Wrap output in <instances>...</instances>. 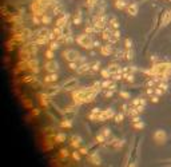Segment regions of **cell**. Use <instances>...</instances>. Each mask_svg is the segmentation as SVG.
<instances>
[{
	"label": "cell",
	"instance_id": "cell-34",
	"mask_svg": "<svg viewBox=\"0 0 171 167\" xmlns=\"http://www.w3.org/2000/svg\"><path fill=\"white\" fill-rule=\"evenodd\" d=\"M134 128H136V130H142V128H144V123H143L142 120L135 122V123H134Z\"/></svg>",
	"mask_w": 171,
	"mask_h": 167
},
{
	"label": "cell",
	"instance_id": "cell-47",
	"mask_svg": "<svg viewBox=\"0 0 171 167\" xmlns=\"http://www.w3.org/2000/svg\"><path fill=\"white\" fill-rule=\"evenodd\" d=\"M39 114H40V111L37 110V108H34V110L31 111V115H32V116H37Z\"/></svg>",
	"mask_w": 171,
	"mask_h": 167
},
{
	"label": "cell",
	"instance_id": "cell-1",
	"mask_svg": "<svg viewBox=\"0 0 171 167\" xmlns=\"http://www.w3.org/2000/svg\"><path fill=\"white\" fill-rule=\"evenodd\" d=\"M151 71L154 75H156V74H167V75H170L171 63H155L151 67Z\"/></svg>",
	"mask_w": 171,
	"mask_h": 167
},
{
	"label": "cell",
	"instance_id": "cell-43",
	"mask_svg": "<svg viewBox=\"0 0 171 167\" xmlns=\"http://www.w3.org/2000/svg\"><path fill=\"white\" fill-rule=\"evenodd\" d=\"M80 146V142H77V140H71V147L72 148H79Z\"/></svg>",
	"mask_w": 171,
	"mask_h": 167
},
{
	"label": "cell",
	"instance_id": "cell-28",
	"mask_svg": "<svg viewBox=\"0 0 171 167\" xmlns=\"http://www.w3.org/2000/svg\"><path fill=\"white\" fill-rule=\"evenodd\" d=\"M72 23H74L75 26H77V24H80V23H82V15H80L79 12H77V14L74 16V19H72Z\"/></svg>",
	"mask_w": 171,
	"mask_h": 167
},
{
	"label": "cell",
	"instance_id": "cell-7",
	"mask_svg": "<svg viewBox=\"0 0 171 167\" xmlns=\"http://www.w3.org/2000/svg\"><path fill=\"white\" fill-rule=\"evenodd\" d=\"M166 139H167V135H166V132L163 131V130H156L154 134V140L156 143H164Z\"/></svg>",
	"mask_w": 171,
	"mask_h": 167
},
{
	"label": "cell",
	"instance_id": "cell-3",
	"mask_svg": "<svg viewBox=\"0 0 171 167\" xmlns=\"http://www.w3.org/2000/svg\"><path fill=\"white\" fill-rule=\"evenodd\" d=\"M61 56H63L68 63H71V62H76V60L79 59L80 55H79V52L75 51V50L67 48V50H64V51L61 52Z\"/></svg>",
	"mask_w": 171,
	"mask_h": 167
},
{
	"label": "cell",
	"instance_id": "cell-6",
	"mask_svg": "<svg viewBox=\"0 0 171 167\" xmlns=\"http://www.w3.org/2000/svg\"><path fill=\"white\" fill-rule=\"evenodd\" d=\"M44 70L47 71V72H56V71L59 70V64H58V62H55L53 59L48 60V62L44 64Z\"/></svg>",
	"mask_w": 171,
	"mask_h": 167
},
{
	"label": "cell",
	"instance_id": "cell-36",
	"mask_svg": "<svg viewBox=\"0 0 171 167\" xmlns=\"http://www.w3.org/2000/svg\"><path fill=\"white\" fill-rule=\"evenodd\" d=\"M96 142H98V143H106L107 142V138L104 136L103 134H100V135H98V136H96Z\"/></svg>",
	"mask_w": 171,
	"mask_h": 167
},
{
	"label": "cell",
	"instance_id": "cell-31",
	"mask_svg": "<svg viewBox=\"0 0 171 167\" xmlns=\"http://www.w3.org/2000/svg\"><path fill=\"white\" fill-rule=\"evenodd\" d=\"M144 104H146V100L139 99V98H138V99H134V102H132V106H135V107H136V106H144Z\"/></svg>",
	"mask_w": 171,
	"mask_h": 167
},
{
	"label": "cell",
	"instance_id": "cell-35",
	"mask_svg": "<svg viewBox=\"0 0 171 167\" xmlns=\"http://www.w3.org/2000/svg\"><path fill=\"white\" fill-rule=\"evenodd\" d=\"M102 76H103L104 79H110V78H112L111 72H110V71L107 70V68H106V70H103V71H102Z\"/></svg>",
	"mask_w": 171,
	"mask_h": 167
},
{
	"label": "cell",
	"instance_id": "cell-18",
	"mask_svg": "<svg viewBox=\"0 0 171 167\" xmlns=\"http://www.w3.org/2000/svg\"><path fill=\"white\" fill-rule=\"evenodd\" d=\"M90 162L92 164H100L102 163V159H100V156H99V154L98 152H94L92 155L90 156Z\"/></svg>",
	"mask_w": 171,
	"mask_h": 167
},
{
	"label": "cell",
	"instance_id": "cell-8",
	"mask_svg": "<svg viewBox=\"0 0 171 167\" xmlns=\"http://www.w3.org/2000/svg\"><path fill=\"white\" fill-rule=\"evenodd\" d=\"M126 11H127L128 15H131V16H135V15L138 14V11H139V7H138V4H136V3H131V4H128V6H127Z\"/></svg>",
	"mask_w": 171,
	"mask_h": 167
},
{
	"label": "cell",
	"instance_id": "cell-40",
	"mask_svg": "<svg viewBox=\"0 0 171 167\" xmlns=\"http://www.w3.org/2000/svg\"><path fill=\"white\" fill-rule=\"evenodd\" d=\"M68 155H69L68 150H67V148H61V150H60V156H61V158H67Z\"/></svg>",
	"mask_w": 171,
	"mask_h": 167
},
{
	"label": "cell",
	"instance_id": "cell-53",
	"mask_svg": "<svg viewBox=\"0 0 171 167\" xmlns=\"http://www.w3.org/2000/svg\"><path fill=\"white\" fill-rule=\"evenodd\" d=\"M94 47H102V46H100V43H99L98 40H94Z\"/></svg>",
	"mask_w": 171,
	"mask_h": 167
},
{
	"label": "cell",
	"instance_id": "cell-49",
	"mask_svg": "<svg viewBox=\"0 0 171 167\" xmlns=\"http://www.w3.org/2000/svg\"><path fill=\"white\" fill-rule=\"evenodd\" d=\"M79 152L82 154V155H86V154L88 152V150H87V148H84V147H82V148H79Z\"/></svg>",
	"mask_w": 171,
	"mask_h": 167
},
{
	"label": "cell",
	"instance_id": "cell-44",
	"mask_svg": "<svg viewBox=\"0 0 171 167\" xmlns=\"http://www.w3.org/2000/svg\"><path fill=\"white\" fill-rule=\"evenodd\" d=\"M115 91H112V90H107L106 92H104V98H111L112 95H114Z\"/></svg>",
	"mask_w": 171,
	"mask_h": 167
},
{
	"label": "cell",
	"instance_id": "cell-21",
	"mask_svg": "<svg viewBox=\"0 0 171 167\" xmlns=\"http://www.w3.org/2000/svg\"><path fill=\"white\" fill-rule=\"evenodd\" d=\"M60 127H63V128H71V127H72L71 119H66V118H64L63 120L60 122Z\"/></svg>",
	"mask_w": 171,
	"mask_h": 167
},
{
	"label": "cell",
	"instance_id": "cell-46",
	"mask_svg": "<svg viewBox=\"0 0 171 167\" xmlns=\"http://www.w3.org/2000/svg\"><path fill=\"white\" fill-rule=\"evenodd\" d=\"M163 92H164V91H163L162 88H159V87H158V88L155 90V94H156L158 96H162V95H163Z\"/></svg>",
	"mask_w": 171,
	"mask_h": 167
},
{
	"label": "cell",
	"instance_id": "cell-52",
	"mask_svg": "<svg viewBox=\"0 0 171 167\" xmlns=\"http://www.w3.org/2000/svg\"><path fill=\"white\" fill-rule=\"evenodd\" d=\"M140 120V118H138V116H132V123H135V122H139Z\"/></svg>",
	"mask_w": 171,
	"mask_h": 167
},
{
	"label": "cell",
	"instance_id": "cell-27",
	"mask_svg": "<svg viewBox=\"0 0 171 167\" xmlns=\"http://www.w3.org/2000/svg\"><path fill=\"white\" fill-rule=\"evenodd\" d=\"M98 1L99 0H87V3L86 4H87V7L90 9H92V8H95V7L98 6Z\"/></svg>",
	"mask_w": 171,
	"mask_h": 167
},
{
	"label": "cell",
	"instance_id": "cell-51",
	"mask_svg": "<svg viewBox=\"0 0 171 167\" xmlns=\"http://www.w3.org/2000/svg\"><path fill=\"white\" fill-rule=\"evenodd\" d=\"M1 15H3V16H7V15H8L7 8H5V7H1Z\"/></svg>",
	"mask_w": 171,
	"mask_h": 167
},
{
	"label": "cell",
	"instance_id": "cell-26",
	"mask_svg": "<svg viewBox=\"0 0 171 167\" xmlns=\"http://www.w3.org/2000/svg\"><path fill=\"white\" fill-rule=\"evenodd\" d=\"M40 18H42V24H50L51 20H52V18H51L50 15H47V14H44L43 16H40Z\"/></svg>",
	"mask_w": 171,
	"mask_h": 167
},
{
	"label": "cell",
	"instance_id": "cell-48",
	"mask_svg": "<svg viewBox=\"0 0 171 167\" xmlns=\"http://www.w3.org/2000/svg\"><path fill=\"white\" fill-rule=\"evenodd\" d=\"M120 96H122V98H124V99H128V98H130V94H128V92L122 91V92H120Z\"/></svg>",
	"mask_w": 171,
	"mask_h": 167
},
{
	"label": "cell",
	"instance_id": "cell-20",
	"mask_svg": "<svg viewBox=\"0 0 171 167\" xmlns=\"http://www.w3.org/2000/svg\"><path fill=\"white\" fill-rule=\"evenodd\" d=\"M110 27L112 28V30H119V20L116 19V18H111V20H110Z\"/></svg>",
	"mask_w": 171,
	"mask_h": 167
},
{
	"label": "cell",
	"instance_id": "cell-23",
	"mask_svg": "<svg viewBox=\"0 0 171 167\" xmlns=\"http://www.w3.org/2000/svg\"><path fill=\"white\" fill-rule=\"evenodd\" d=\"M64 140H66V134H63V132H58V134L55 135V142L56 143H63Z\"/></svg>",
	"mask_w": 171,
	"mask_h": 167
},
{
	"label": "cell",
	"instance_id": "cell-37",
	"mask_svg": "<svg viewBox=\"0 0 171 167\" xmlns=\"http://www.w3.org/2000/svg\"><path fill=\"white\" fill-rule=\"evenodd\" d=\"M124 46H126V50L132 48V40H131V39H126V40H124Z\"/></svg>",
	"mask_w": 171,
	"mask_h": 167
},
{
	"label": "cell",
	"instance_id": "cell-33",
	"mask_svg": "<svg viewBox=\"0 0 171 167\" xmlns=\"http://www.w3.org/2000/svg\"><path fill=\"white\" fill-rule=\"evenodd\" d=\"M53 56H55V54H53V50H47L45 51V58H47L48 60H51V59H53Z\"/></svg>",
	"mask_w": 171,
	"mask_h": 167
},
{
	"label": "cell",
	"instance_id": "cell-19",
	"mask_svg": "<svg viewBox=\"0 0 171 167\" xmlns=\"http://www.w3.org/2000/svg\"><path fill=\"white\" fill-rule=\"evenodd\" d=\"M128 4L126 3V0H115V7L118 9H126Z\"/></svg>",
	"mask_w": 171,
	"mask_h": 167
},
{
	"label": "cell",
	"instance_id": "cell-15",
	"mask_svg": "<svg viewBox=\"0 0 171 167\" xmlns=\"http://www.w3.org/2000/svg\"><path fill=\"white\" fill-rule=\"evenodd\" d=\"M107 70L111 72V75H114V74H118V72H122V68H120V66L116 64V63H112V64H110L108 67H107Z\"/></svg>",
	"mask_w": 171,
	"mask_h": 167
},
{
	"label": "cell",
	"instance_id": "cell-25",
	"mask_svg": "<svg viewBox=\"0 0 171 167\" xmlns=\"http://www.w3.org/2000/svg\"><path fill=\"white\" fill-rule=\"evenodd\" d=\"M124 59H127V60H132L134 59V51H132V48L126 50V51H124Z\"/></svg>",
	"mask_w": 171,
	"mask_h": 167
},
{
	"label": "cell",
	"instance_id": "cell-50",
	"mask_svg": "<svg viewBox=\"0 0 171 167\" xmlns=\"http://www.w3.org/2000/svg\"><path fill=\"white\" fill-rule=\"evenodd\" d=\"M134 107H135V106H134ZM136 110H138L139 114L143 112V111H144V106H136Z\"/></svg>",
	"mask_w": 171,
	"mask_h": 167
},
{
	"label": "cell",
	"instance_id": "cell-5",
	"mask_svg": "<svg viewBox=\"0 0 171 167\" xmlns=\"http://www.w3.org/2000/svg\"><path fill=\"white\" fill-rule=\"evenodd\" d=\"M51 34V31L48 30L47 27H43V28H39V30H36V31H34V35H32V38H31V40L34 42L35 39H37V38H44V36H48Z\"/></svg>",
	"mask_w": 171,
	"mask_h": 167
},
{
	"label": "cell",
	"instance_id": "cell-16",
	"mask_svg": "<svg viewBox=\"0 0 171 167\" xmlns=\"http://www.w3.org/2000/svg\"><path fill=\"white\" fill-rule=\"evenodd\" d=\"M119 38H120V31L119 30H114V31H112L111 38H110V40H108V43H111V44L116 43V42L119 40Z\"/></svg>",
	"mask_w": 171,
	"mask_h": 167
},
{
	"label": "cell",
	"instance_id": "cell-22",
	"mask_svg": "<svg viewBox=\"0 0 171 167\" xmlns=\"http://www.w3.org/2000/svg\"><path fill=\"white\" fill-rule=\"evenodd\" d=\"M52 32L55 34L56 39L61 38V36L64 35V31H63V28H61V27H55V28H53V30H52Z\"/></svg>",
	"mask_w": 171,
	"mask_h": 167
},
{
	"label": "cell",
	"instance_id": "cell-32",
	"mask_svg": "<svg viewBox=\"0 0 171 167\" xmlns=\"http://www.w3.org/2000/svg\"><path fill=\"white\" fill-rule=\"evenodd\" d=\"M111 84H112V82L110 80V79H104V82H102V88L107 90L110 86H111Z\"/></svg>",
	"mask_w": 171,
	"mask_h": 167
},
{
	"label": "cell",
	"instance_id": "cell-2",
	"mask_svg": "<svg viewBox=\"0 0 171 167\" xmlns=\"http://www.w3.org/2000/svg\"><path fill=\"white\" fill-rule=\"evenodd\" d=\"M76 43L79 44L80 47H83V48H92L94 47V40L92 38H91V35H88V34H83V35H79L76 38Z\"/></svg>",
	"mask_w": 171,
	"mask_h": 167
},
{
	"label": "cell",
	"instance_id": "cell-12",
	"mask_svg": "<svg viewBox=\"0 0 171 167\" xmlns=\"http://www.w3.org/2000/svg\"><path fill=\"white\" fill-rule=\"evenodd\" d=\"M88 70H91V64H90V63L86 62V63H82V64H80L79 67H77L76 72L80 74V75H83V74H86Z\"/></svg>",
	"mask_w": 171,
	"mask_h": 167
},
{
	"label": "cell",
	"instance_id": "cell-29",
	"mask_svg": "<svg viewBox=\"0 0 171 167\" xmlns=\"http://www.w3.org/2000/svg\"><path fill=\"white\" fill-rule=\"evenodd\" d=\"M59 46H60V43H59L58 40H51L50 42V48L53 50V51H56V50L59 48Z\"/></svg>",
	"mask_w": 171,
	"mask_h": 167
},
{
	"label": "cell",
	"instance_id": "cell-13",
	"mask_svg": "<svg viewBox=\"0 0 171 167\" xmlns=\"http://www.w3.org/2000/svg\"><path fill=\"white\" fill-rule=\"evenodd\" d=\"M170 23H171V11H164V14L162 15V26L166 27Z\"/></svg>",
	"mask_w": 171,
	"mask_h": 167
},
{
	"label": "cell",
	"instance_id": "cell-11",
	"mask_svg": "<svg viewBox=\"0 0 171 167\" xmlns=\"http://www.w3.org/2000/svg\"><path fill=\"white\" fill-rule=\"evenodd\" d=\"M76 83H77L76 79H75V78H71V79H68L67 82H64V83H63V87H64V90H72V88H75Z\"/></svg>",
	"mask_w": 171,
	"mask_h": 167
},
{
	"label": "cell",
	"instance_id": "cell-38",
	"mask_svg": "<svg viewBox=\"0 0 171 167\" xmlns=\"http://www.w3.org/2000/svg\"><path fill=\"white\" fill-rule=\"evenodd\" d=\"M99 66H100V62L92 63V64H91V71H94V72H95V71H98L99 70Z\"/></svg>",
	"mask_w": 171,
	"mask_h": 167
},
{
	"label": "cell",
	"instance_id": "cell-30",
	"mask_svg": "<svg viewBox=\"0 0 171 167\" xmlns=\"http://www.w3.org/2000/svg\"><path fill=\"white\" fill-rule=\"evenodd\" d=\"M123 118H124V114L123 112H118V114H115V116H114V119H115L116 123H120V122L123 120Z\"/></svg>",
	"mask_w": 171,
	"mask_h": 167
},
{
	"label": "cell",
	"instance_id": "cell-24",
	"mask_svg": "<svg viewBox=\"0 0 171 167\" xmlns=\"http://www.w3.org/2000/svg\"><path fill=\"white\" fill-rule=\"evenodd\" d=\"M23 82L24 83H35V82H37V78L35 75H28V76H24Z\"/></svg>",
	"mask_w": 171,
	"mask_h": 167
},
{
	"label": "cell",
	"instance_id": "cell-41",
	"mask_svg": "<svg viewBox=\"0 0 171 167\" xmlns=\"http://www.w3.org/2000/svg\"><path fill=\"white\" fill-rule=\"evenodd\" d=\"M102 134H103L106 138H108V136H111V130H110V128H103V130H102Z\"/></svg>",
	"mask_w": 171,
	"mask_h": 167
},
{
	"label": "cell",
	"instance_id": "cell-9",
	"mask_svg": "<svg viewBox=\"0 0 171 167\" xmlns=\"http://www.w3.org/2000/svg\"><path fill=\"white\" fill-rule=\"evenodd\" d=\"M100 52L103 56H110L112 54V44L108 43V44H104V46L100 47Z\"/></svg>",
	"mask_w": 171,
	"mask_h": 167
},
{
	"label": "cell",
	"instance_id": "cell-4",
	"mask_svg": "<svg viewBox=\"0 0 171 167\" xmlns=\"http://www.w3.org/2000/svg\"><path fill=\"white\" fill-rule=\"evenodd\" d=\"M115 116V112L112 108H107V110H102L98 115V122H106V120H110Z\"/></svg>",
	"mask_w": 171,
	"mask_h": 167
},
{
	"label": "cell",
	"instance_id": "cell-17",
	"mask_svg": "<svg viewBox=\"0 0 171 167\" xmlns=\"http://www.w3.org/2000/svg\"><path fill=\"white\" fill-rule=\"evenodd\" d=\"M56 80H58V74H56V72H50L44 78L45 83H53V82H56Z\"/></svg>",
	"mask_w": 171,
	"mask_h": 167
},
{
	"label": "cell",
	"instance_id": "cell-42",
	"mask_svg": "<svg viewBox=\"0 0 171 167\" xmlns=\"http://www.w3.org/2000/svg\"><path fill=\"white\" fill-rule=\"evenodd\" d=\"M68 67H69V70H75V71H76L79 66H77L76 62H71V63H68Z\"/></svg>",
	"mask_w": 171,
	"mask_h": 167
},
{
	"label": "cell",
	"instance_id": "cell-10",
	"mask_svg": "<svg viewBox=\"0 0 171 167\" xmlns=\"http://www.w3.org/2000/svg\"><path fill=\"white\" fill-rule=\"evenodd\" d=\"M59 91H60V86H52V87H47L44 92H45L47 95H50L51 98H52V96H55V95L58 94Z\"/></svg>",
	"mask_w": 171,
	"mask_h": 167
},
{
	"label": "cell",
	"instance_id": "cell-45",
	"mask_svg": "<svg viewBox=\"0 0 171 167\" xmlns=\"http://www.w3.org/2000/svg\"><path fill=\"white\" fill-rule=\"evenodd\" d=\"M150 100H151L152 103H158L159 102V96H158V95H154V96L150 98Z\"/></svg>",
	"mask_w": 171,
	"mask_h": 167
},
{
	"label": "cell",
	"instance_id": "cell-14",
	"mask_svg": "<svg viewBox=\"0 0 171 167\" xmlns=\"http://www.w3.org/2000/svg\"><path fill=\"white\" fill-rule=\"evenodd\" d=\"M68 15H64V16H61L60 19H58V22H56V27H61L64 28L67 24H68Z\"/></svg>",
	"mask_w": 171,
	"mask_h": 167
},
{
	"label": "cell",
	"instance_id": "cell-39",
	"mask_svg": "<svg viewBox=\"0 0 171 167\" xmlns=\"http://www.w3.org/2000/svg\"><path fill=\"white\" fill-rule=\"evenodd\" d=\"M71 156L75 159V160H77V162L80 160V152L79 151H74V152H71Z\"/></svg>",
	"mask_w": 171,
	"mask_h": 167
}]
</instances>
